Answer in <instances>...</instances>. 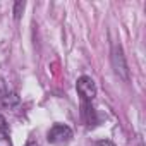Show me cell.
Returning a JSON list of instances; mask_svg holds the SVG:
<instances>
[{"label":"cell","mask_w":146,"mask_h":146,"mask_svg":"<svg viewBox=\"0 0 146 146\" xmlns=\"http://www.w3.org/2000/svg\"><path fill=\"white\" fill-rule=\"evenodd\" d=\"M19 103H21V96H19L16 91H9L2 100H0V105H2L5 110H12V108H16Z\"/></svg>","instance_id":"277c9868"},{"label":"cell","mask_w":146,"mask_h":146,"mask_svg":"<svg viewBox=\"0 0 146 146\" xmlns=\"http://www.w3.org/2000/svg\"><path fill=\"white\" fill-rule=\"evenodd\" d=\"M9 93V90H7V84H5V79L4 78H0V100H2L5 95Z\"/></svg>","instance_id":"ba28073f"},{"label":"cell","mask_w":146,"mask_h":146,"mask_svg":"<svg viewBox=\"0 0 146 146\" xmlns=\"http://www.w3.org/2000/svg\"><path fill=\"white\" fill-rule=\"evenodd\" d=\"M96 146H115L112 141H107V139H103V141H98L96 143Z\"/></svg>","instance_id":"30bf717a"},{"label":"cell","mask_w":146,"mask_h":146,"mask_svg":"<svg viewBox=\"0 0 146 146\" xmlns=\"http://www.w3.org/2000/svg\"><path fill=\"white\" fill-rule=\"evenodd\" d=\"M24 2H16L14 4V19L16 21H19L21 19V16H23V11H24Z\"/></svg>","instance_id":"8992f818"},{"label":"cell","mask_w":146,"mask_h":146,"mask_svg":"<svg viewBox=\"0 0 146 146\" xmlns=\"http://www.w3.org/2000/svg\"><path fill=\"white\" fill-rule=\"evenodd\" d=\"M26 146H40V144H38V143H36L35 139H29V141L26 143Z\"/></svg>","instance_id":"8fae6325"},{"label":"cell","mask_w":146,"mask_h":146,"mask_svg":"<svg viewBox=\"0 0 146 146\" xmlns=\"http://www.w3.org/2000/svg\"><path fill=\"white\" fill-rule=\"evenodd\" d=\"M112 65H113V70L119 78H122L124 81L129 79V69H127L125 57L122 53L120 45H113V48H112Z\"/></svg>","instance_id":"6da1fadb"},{"label":"cell","mask_w":146,"mask_h":146,"mask_svg":"<svg viewBox=\"0 0 146 146\" xmlns=\"http://www.w3.org/2000/svg\"><path fill=\"white\" fill-rule=\"evenodd\" d=\"M72 137V129L69 125H64V124H55L50 127L48 134H46V139L48 143L52 144H60V143H67L69 139Z\"/></svg>","instance_id":"7a4b0ae2"},{"label":"cell","mask_w":146,"mask_h":146,"mask_svg":"<svg viewBox=\"0 0 146 146\" xmlns=\"http://www.w3.org/2000/svg\"><path fill=\"white\" fill-rule=\"evenodd\" d=\"M0 131L2 132H9V127H7V122H5V119L0 115Z\"/></svg>","instance_id":"9c48e42d"},{"label":"cell","mask_w":146,"mask_h":146,"mask_svg":"<svg viewBox=\"0 0 146 146\" xmlns=\"http://www.w3.org/2000/svg\"><path fill=\"white\" fill-rule=\"evenodd\" d=\"M76 90H78L79 96L88 103L96 96V86H95V81L90 76H81L76 83Z\"/></svg>","instance_id":"3957f363"},{"label":"cell","mask_w":146,"mask_h":146,"mask_svg":"<svg viewBox=\"0 0 146 146\" xmlns=\"http://www.w3.org/2000/svg\"><path fill=\"white\" fill-rule=\"evenodd\" d=\"M0 146H12L9 132H2V131H0Z\"/></svg>","instance_id":"52a82bcc"},{"label":"cell","mask_w":146,"mask_h":146,"mask_svg":"<svg viewBox=\"0 0 146 146\" xmlns=\"http://www.w3.org/2000/svg\"><path fill=\"white\" fill-rule=\"evenodd\" d=\"M83 115H84V119H86V122H88L90 125H95V124H96L95 108H93L88 102H84V105H83Z\"/></svg>","instance_id":"5b68a950"}]
</instances>
